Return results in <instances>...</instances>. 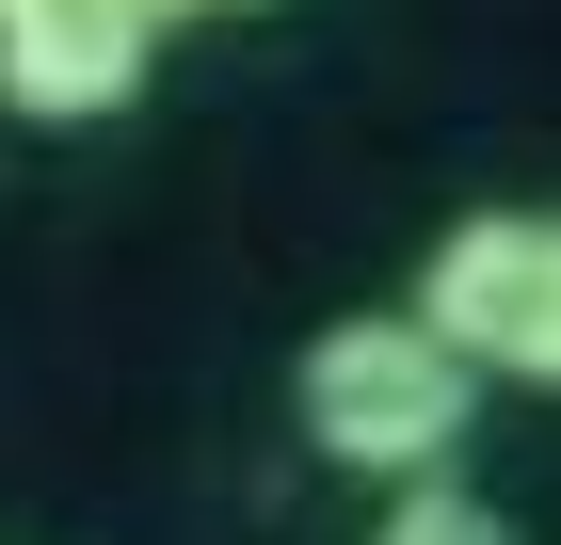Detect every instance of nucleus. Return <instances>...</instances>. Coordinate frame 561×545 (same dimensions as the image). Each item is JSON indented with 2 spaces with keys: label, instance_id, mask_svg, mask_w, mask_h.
<instances>
[{
  "label": "nucleus",
  "instance_id": "obj_3",
  "mask_svg": "<svg viewBox=\"0 0 561 545\" xmlns=\"http://www.w3.org/2000/svg\"><path fill=\"white\" fill-rule=\"evenodd\" d=\"M161 81V0H0V113L16 128H113Z\"/></svg>",
  "mask_w": 561,
  "mask_h": 545
},
{
  "label": "nucleus",
  "instance_id": "obj_4",
  "mask_svg": "<svg viewBox=\"0 0 561 545\" xmlns=\"http://www.w3.org/2000/svg\"><path fill=\"white\" fill-rule=\"evenodd\" d=\"M369 545H529V530H514L497 498H481L466 465H433V481H401V498L369 513Z\"/></svg>",
  "mask_w": 561,
  "mask_h": 545
},
{
  "label": "nucleus",
  "instance_id": "obj_2",
  "mask_svg": "<svg viewBox=\"0 0 561 545\" xmlns=\"http://www.w3.org/2000/svg\"><path fill=\"white\" fill-rule=\"evenodd\" d=\"M401 305H417L481 385H546V401H561V209H546V193L449 209L417 241V289H401Z\"/></svg>",
  "mask_w": 561,
  "mask_h": 545
},
{
  "label": "nucleus",
  "instance_id": "obj_1",
  "mask_svg": "<svg viewBox=\"0 0 561 545\" xmlns=\"http://www.w3.org/2000/svg\"><path fill=\"white\" fill-rule=\"evenodd\" d=\"M289 433L337 465V481L401 498V481H433V465H466L481 370L417 321V305H337V321L289 353Z\"/></svg>",
  "mask_w": 561,
  "mask_h": 545
},
{
  "label": "nucleus",
  "instance_id": "obj_5",
  "mask_svg": "<svg viewBox=\"0 0 561 545\" xmlns=\"http://www.w3.org/2000/svg\"><path fill=\"white\" fill-rule=\"evenodd\" d=\"M193 16H257V0H161V33H193Z\"/></svg>",
  "mask_w": 561,
  "mask_h": 545
}]
</instances>
